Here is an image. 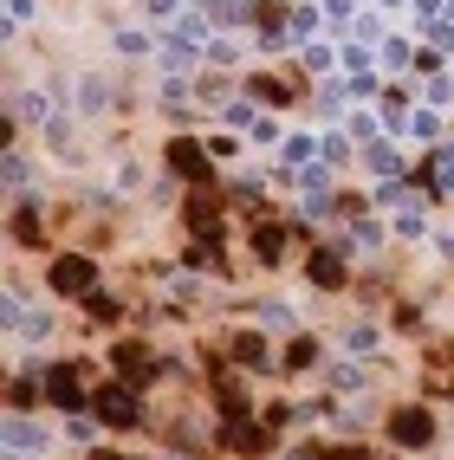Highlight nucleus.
I'll list each match as a JSON object with an SVG mask.
<instances>
[{
	"label": "nucleus",
	"instance_id": "2",
	"mask_svg": "<svg viewBox=\"0 0 454 460\" xmlns=\"http://www.w3.org/2000/svg\"><path fill=\"white\" fill-rule=\"evenodd\" d=\"M104 415H111V422H130L137 409H130V402H124V389H111V396H104Z\"/></svg>",
	"mask_w": 454,
	"mask_h": 460
},
{
	"label": "nucleus",
	"instance_id": "1",
	"mask_svg": "<svg viewBox=\"0 0 454 460\" xmlns=\"http://www.w3.org/2000/svg\"><path fill=\"white\" fill-rule=\"evenodd\" d=\"M52 279H59V285H65V292H72V285H85V279H91V273H85V266H78V260H65V266H59V273H52Z\"/></svg>",
	"mask_w": 454,
	"mask_h": 460
},
{
	"label": "nucleus",
	"instance_id": "3",
	"mask_svg": "<svg viewBox=\"0 0 454 460\" xmlns=\"http://www.w3.org/2000/svg\"><path fill=\"white\" fill-rule=\"evenodd\" d=\"M396 435H403V441H422V435H429V422H422V415H403V422H396Z\"/></svg>",
	"mask_w": 454,
	"mask_h": 460
}]
</instances>
